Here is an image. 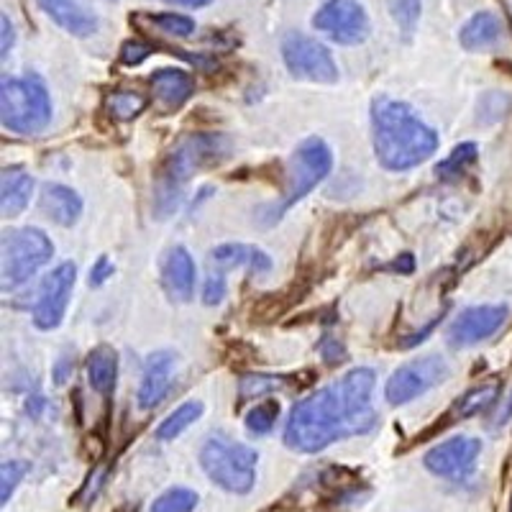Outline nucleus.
I'll return each instance as SVG.
<instances>
[{"instance_id":"obj_2","label":"nucleus","mask_w":512,"mask_h":512,"mask_svg":"<svg viewBox=\"0 0 512 512\" xmlns=\"http://www.w3.org/2000/svg\"><path fill=\"white\" fill-rule=\"evenodd\" d=\"M372 139L377 162L390 172H405L438 149V134L402 100L379 95L372 103Z\"/></svg>"},{"instance_id":"obj_16","label":"nucleus","mask_w":512,"mask_h":512,"mask_svg":"<svg viewBox=\"0 0 512 512\" xmlns=\"http://www.w3.org/2000/svg\"><path fill=\"white\" fill-rule=\"evenodd\" d=\"M233 267H246L254 274H264L272 269V259L267 251L246 244H223L210 251V272L226 277V269Z\"/></svg>"},{"instance_id":"obj_37","label":"nucleus","mask_w":512,"mask_h":512,"mask_svg":"<svg viewBox=\"0 0 512 512\" xmlns=\"http://www.w3.org/2000/svg\"><path fill=\"white\" fill-rule=\"evenodd\" d=\"M510 415H512V392H510V397H507L505 408H500V413H497L495 423H497V425H505L507 420H510Z\"/></svg>"},{"instance_id":"obj_18","label":"nucleus","mask_w":512,"mask_h":512,"mask_svg":"<svg viewBox=\"0 0 512 512\" xmlns=\"http://www.w3.org/2000/svg\"><path fill=\"white\" fill-rule=\"evenodd\" d=\"M34 192V180L24 167H8L3 169V180H0V205H3V216L16 218L26 210Z\"/></svg>"},{"instance_id":"obj_24","label":"nucleus","mask_w":512,"mask_h":512,"mask_svg":"<svg viewBox=\"0 0 512 512\" xmlns=\"http://www.w3.org/2000/svg\"><path fill=\"white\" fill-rule=\"evenodd\" d=\"M146 105H149V100L141 93H134V90H116V93L105 98V108L118 121H131V118H136L144 111Z\"/></svg>"},{"instance_id":"obj_15","label":"nucleus","mask_w":512,"mask_h":512,"mask_svg":"<svg viewBox=\"0 0 512 512\" xmlns=\"http://www.w3.org/2000/svg\"><path fill=\"white\" fill-rule=\"evenodd\" d=\"M162 285L175 303H190L195 295V262L185 246H175L164 259Z\"/></svg>"},{"instance_id":"obj_36","label":"nucleus","mask_w":512,"mask_h":512,"mask_svg":"<svg viewBox=\"0 0 512 512\" xmlns=\"http://www.w3.org/2000/svg\"><path fill=\"white\" fill-rule=\"evenodd\" d=\"M0 24H3V44H0V49H3V57H8V52H11L13 47V39H16V34H13V26L11 21H8V16L0 18Z\"/></svg>"},{"instance_id":"obj_13","label":"nucleus","mask_w":512,"mask_h":512,"mask_svg":"<svg viewBox=\"0 0 512 512\" xmlns=\"http://www.w3.org/2000/svg\"><path fill=\"white\" fill-rule=\"evenodd\" d=\"M510 310L505 305H477L469 308L454 320V326L448 328V341L451 346H472L495 336L507 320Z\"/></svg>"},{"instance_id":"obj_7","label":"nucleus","mask_w":512,"mask_h":512,"mask_svg":"<svg viewBox=\"0 0 512 512\" xmlns=\"http://www.w3.org/2000/svg\"><path fill=\"white\" fill-rule=\"evenodd\" d=\"M54 256L52 241L39 228H16L3 236V290L29 282Z\"/></svg>"},{"instance_id":"obj_31","label":"nucleus","mask_w":512,"mask_h":512,"mask_svg":"<svg viewBox=\"0 0 512 512\" xmlns=\"http://www.w3.org/2000/svg\"><path fill=\"white\" fill-rule=\"evenodd\" d=\"M29 474V464L26 461H6L0 466V505H8L11 495L16 492L18 482Z\"/></svg>"},{"instance_id":"obj_27","label":"nucleus","mask_w":512,"mask_h":512,"mask_svg":"<svg viewBox=\"0 0 512 512\" xmlns=\"http://www.w3.org/2000/svg\"><path fill=\"white\" fill-rule=\"evenodd\" d=\"M198 507V495L192 489L172 487L154 500L149 512H192Z\"/></svg>"},{"instance_id":"obj_5","label":"nucleus","mask_w":512,"mask_h":512,"mask_svg":"<svg viewBox=\"0 0 512 512\" xmlns=\"http://www.w3.org/2000/svg\"><path fill=\"white\" fill-rule=\"evenodd\" d=\"M0 118L16 134H39L52 121V100L41 77H6L0 85Z\"/></svg>"},{"instance_id":"obj_38","label":"nucleus","mask_w":512,"mask_h":512,"mask_svg":"<svg viewBox=\"0 0 512 512\" xmlns=\"http://www.w3.org/2000/svg\"><path fill=\"white\" fill-rule=\"evenodd\" d=\"M413 267H415V262L410 254H402V259H397L395 262L397 272H413Z\"/></svg>"},{"instance_id":"obj_28","label":"nucleus","mask_w":512,"mask_h":512,"mask_svg":"<svg viewBox=\"0 0 512 512\" xmlns=\"http://www.w3.org/2000/svg\"><path fill=\"white\" fill-rule=\"evenodd\" d=\"M497 384H484V387H474L472 392H466L459 400L456 410H459L461 418H469V415H477L482 410H487L492 402L497 400Z\"/></svg>"},{"instance_id":"obj_4","label":"nucleus","mask_w":512,"mask_h":512,"mask_svg":"<svg viewBox=\"0 0 512 512\" xmlns=\"http://www.w3.org/2000/svg\"><path fill=\"white\" fill-rule=\"evenodd\" d=\"M331 167L333 154L323 139L313 136V139H305L303 144L297 146L295 154H292L290 162H287V185L285 192H282L280 203H274L272 208H267L262 213L264 226H272L274 221H280L285 210H290L292 205L300 203L308 192H313L320 182L331 175Z\"/></svg>"},{"instance_id":"obj_20","label":"nucleus","mask_w":512,"mask_h":512,"mask_svg":"<svg viewBox=\"0 0 512 512\" xmlns=\"http://www.w3.org/2000/svg\"><path fill=\"white\" fill-rule=\"evenodd\" d=\"M41 210L59 226H72L82 216V200L75 190L64 185H47L41 195Z\"/></svg>"},{"instance_id":"obj_1","label":"nucleus","mask_w":512,"mask_h":512,"mask_svg":"<svg viewBox=\"0 0 512 512\" xmlns=\"http://www.w3.org/2000/svg\"><path fill=\"white\" fill-rule=\"evenodd\" d=\"M372 392L374 372L359 367L300 400L285 425L287 448L297 454H318L331 443L374 431L377 413L372 408Z\"/></svg>"},{"instance_id":"obj_3","label":"nucleus","mask_w":512,"mask_h":512,"mask_svg":"<svg viewBox=\"0 0 512 512\" xmlns=\"http://www.w3.org/2000/svg\"><path fill=\"white\" fill-rule=\"evenodd\" d=\"M228 152V139L221 134H198L169 152L154 182V210L159 218L172 216L182 200L190 177L208 164H218Z\"/></svg>"},{"instance_id":"obj_8","label":"nucleus","mask_w":512,"mask_h":512,"mask_svg":"<svg viewBox=\"0 0 512 512\" xmlns=\"http://www.w3.org/2000/svg\"><path fill=\"white\" fill-rule=\"evenodd\" d=\"M282 57H285L287 70L297 80L310 82H331L338 80V67L333 62L331 52L323 44L303 34H287L282 39Z\"/></svg>"},{"instance_id":"obj_26","label":"nucleus","mask_w":512,"mask_h":512,"mask_svg":"<svg viewBox=\"0 0 512 512\" xmlns=\"http://www.w3.org/2000/svg\"><path fill=\"white\" fill-rule=\"evenodd\" d=\"M477 144H472V141H466V144H459L454 149V152L448 154V159H443L441 164L436 167V175L441 177V180H451V177H459L461 172H464L469 164L477 162Z\"/></svg>"},{"instance_id":"obj_9","label":"nucleus","mask_w":512,"mask_h":512,"mask_svg":"<svg viewBox=\"0 0 512 512\" xmlns=\"http://www.w3.org/2000/svg\"><path fill=\"white\" fill-rule=\"evenodd\" d=\"M448 377V364L441 356H425V359H415L405 367L397 369L384 387V397L390 405H405V402L415 400V397L425 395V392L441 384Z\"/></svg>"},{"instance_id":"obj_12","label":"nucleus","mask_w":512,"mask_h":512,"mask_svg":"<svg viewBox=\"0 0 512 512\" xmlns=\"http://www.w3.org/2000/svg\"><path fill=\"white\" fill-rule=\"evenodd\" d=\"M77 267L72 262H64L44 277L39 290V300L34 308V323L41 331H52L62 323L67 305H70L72 287H75Z\"/></svg>"},{"instance_id":"obj_34","label":"nucleus","mask_w":512,"mask_h":512,"mask_svg":"<svg viewBox=\"0 0 512 512\" xmlns=\"http://www.w3.org/2000/svg\"><path fill=\"white\" fill-rule=\"evenodd\" d=\"M320 354H323L328 364H341L346 359V349L338 338H323L320 341Z\"/></svg>"},{"instance_id":"obj_32","label":"nucleus","mask_w":512,"mask_h":512,"mask_svg":"<svg viewBox=\"0 0 512 512\" xmlns=\"http://www.w3.org/2000/svg\"><path fill=\"white\" fill-rule=\"evenodd\" d=\"M392 11H395V21L400 24V29L405 34H413L420 18V0H395Z\"/></svg>"},{"instance_id":"obj_11","label":"nucleus","mask_w":512,"mask_h":512,"mask_svg":"<svg viewBox=\"0 0 512 512\" xmlns=\"http://www.w3.org/2000/svg\"><path fill=\"white\" fill-rule=\"evenodd\" d=\"M479 451H482V443L477 438L456 436L433 446L425 454L423 464L436 477L448 479V482H464L477 469Z\"/></svg>"},{"instance_id":"obj_30","label":"nucleus","mask_w":512,"mask_h":512,"mask_svg":"<svg viewBox=\"0 0 512 512\" xmlns=\"http://www.w3.org/2000/svg\"><path fill=\"white\" fill-rule=\"evenodd\" d=\"M282 377H272V374H246L241 377L239 384V395L241 400H251V397L267 395L272 390H280L282 387Z\"/></svg>"},{"instance_id":"obj_35","label":"nucleus","mask_w":512,"mask_h":512,"mask_svg":"<svg viewBox=\"0 0 512 512\" xmlns=\"http://www.w3.org/2000/svg\"><path fill=\"white\" fill-rule=\"evenodd\" d=\"M108 277H113V264L108 262V256H100L98 262H95V267L90 269V285L100 287Z\"/></svg>"},{"instance_id":"obj_21","label":"nucleus","mask_w":512,"mask_h":512,"mask_svg":"<svg viewBox=\"0 0 512 512\" xmlns=\"http://www.w3.org/2000/svg\"><path fill=\"white\" fill-rule=\"evenodd\" d=\"M502 36V21L495 16V13L482 11L474 13L459 31L461 47L466 52H479V49H489L492 44H497Z\"/></svg>"},{"instance_id":"obj_10","label":"nucleus","mask_w":512,"mask_h":512,"mask_svg":"<svg viewBox=\"0 0 512 512\" xmlns=\"http://www.w3.org/2000/svg\"><path fill=\"white\" fill-rule=\"evenodd\" d=\"M313 26L336 44H361L369 36V16L356 0H326L313 16Z\"/></svg>"},{"instance_id":"obj_25","label":"nucleus","mask_w":512,"mask_h":512,"mask_svg":"<svg viewBox=\"0 0 512 512\" xmlns=\"http://www.w3.org/2000/svg\"><path fill=\"white\" fill-rule=\"evenodd\" d=\"M136 21H144L152 29H157L159 34L177 36V39H187L195 31V21L187 16H180V13H157V16H139Z\"/></svg>"},{"instance_id":"obj_29","label":"nucleus","mask_w":512,"mask_h":512,"mask_svg":"<svg viewBox=\"0 0 512 512\" xmlns=\"http://www.w3.org/2000/svg\"><path fill=\"white\" fill-rule=\"evenodd\" d=\"M277 415H280V405H277V400L259 402V405L251 408L249 415H246V428H249V433H254V436H264V433H269L274 428Z\"/></svg>"},{"instance_id":"obj_14","label":"nucleus","mask_w":512,"mask_h":512,"mask_svg":"<svg viewBox=\"0 0 512 512\" xmlns=\"http://www.w3.org/2000/svg\"><path fill=\"white\" fill-rule=\"evenodd\" d=\"M177 356L172 351H157L146 359L144 377H141L139 387V408L152 410L157 408L159 402L164 400V395L169 392V384H172V374H175Z\"/></svg>"},{"instance_id":"obj_19","label":"nucleus","mask_w":512,"mask_h":512,"mask_svg":"<svg viewBox=\"0 0 512 512\" xmlns=\"http://www.w3.org/2000/svg\"><path fill=\"white\" fill-rule=\"evenodd\" d=\"M39 6L70 34L90 36L98 31V18L85 11L77 0H39Z\"/></svg>"},{"instance_id":"obj_39","label":"nucleus","mask_w":512,"mask_h":512,"mask_svg":"<svg viewBox=\"0 0 512 512\" xmlns=\"http://www.w3.org/2000/svg\"><path fill=\"white\" fill-rule=\"evenodd\" d=\"M167 3H175V6H185V8H200V6H208L210 0H167Z\"/></svg>"},{"instance_id":"obj_6","label":"nucleus","mask_w":512,"mask_h":512,"mask_svg":"<svg viewBox=\"0 0 512 512\" xmlns=\"http://www.w3.org/2000/svg\"><path fill=\"white\" fill-rule=\"evenodd\" d=\"M256 451L246 443L216 433L200 448V466L210 482L231 495H246L256 482Z\"/></svg>"},{"instance_id":"obj_17","label":"nucleus","mask_w":512,"mask_h":512,"mask_svg":"<svg viewBox=\"0 0 512 512\" xmlns=\"http://www.w3.org/2000/svg\"><path fill=\"white\" fill-rule=\"evenodd\" d=\"M154 95H157V103L162 105L164 111H177L195 93V85H192V77L182 70H159L154 72L152 80Z\"/></svg>"},{"instance_id":"obj_22","label":"nucleus","mask_w":512,"mask_h":512,"mask_svg":"<svg viewBox=\"0 0 512 512\" xmlns=\"http://www.w3.org/2000/svg\"><path fill=\"white\" fill-rule=\"evenodd\" d=\"M118 377V356L111 346H98L88 356V379L90 387L100 395H111Z\"/></svg>"},{"instance_id":"obj_23","label":"nucleus","mask_w":512,"mask_h":512,"mask_svg":"<svg viewBox=\"0 0 512 512\" xmlns=\"http://www.w3.org/2000/svg\"><path fill=\"white\" fill-rule=\"evenodd\" d=\"M203 415V402L190 400L185 405L175 410V413L169 415L167 420H162V425L157 428V438L159 441H175L182 431H187L195 420Z\"/></svg>"},{"instance_id":"obj_33","label":"nucleus","mask_w":512,"mask_h":512,"mask_svg":"<svg viewBox=\"0 0 512 512\" xmlns=\"http://www.w3.org/2000/svg\"><path fill=\"white\" fill-rule=\"evenodd\" d=\"M149 54H152V47L144 44V41H126L121 49V62L128 64V67H136V64L144 62Z\"/></svg>"}]
</instances>
